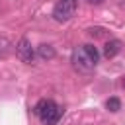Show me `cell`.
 Instances as JSON below:
<instances>
[{
	"label": "cell",
	"mask_w": 125,
	"mask_h": 125,
	"mask_svg": "<svg viewBox=\"0 0 125 125\" xmlns=\"http://www.w3.org/2000/svg\"><path fill=\"white\" fill-rule=\"evenodd\" d=\"M33 111H35V115L41 119L43 125H55V123L61 119V115H62V109H61L53 100H47V98L39 100V102L35 104Z\"/></svg>",
	"instance_id": "obj_1"
},
{
	"label": "cell",
	"mask_w": 125,
	"mask_h": 125,
	"mask_svg": "<svg viewBox=\"0 0 125 125\" xmlns=\"http://www.w3.org/2000/svg\"><path fill=\"white\" fill-rule=\"evenodd\" d=\"M76 6H78V2L76 0H59L57 4H55V8H53V18L57 20V21H68L72 16H74V12H76Z\"/></svg>",
	"instance_id": "obj_2"
},
{
	"label": "cell",
	"mask_w": 125,
	"mask_h": 125,
	"mask_svg": "<svg viewBox=\"0 0 125 125\" xmlns=\"http://www.w3.org/2000/svg\"><path fill=\"white\" fill-rule=\"evenodd\" d=\"M70 61H72V66H74L78 72H84V74H88V72H92V70L96 68V64L90 61V57L86 55V51H84L82 47H76V49L72 51Z\"/></svg>",
	"instance_id": "obj_3"
},
{
	"label": "cell",
	"mask_w": 125,
	"mask_h": 125,
	"mask_svg": "<svg viewBox=\"0 0 125 125\" xmlns=\"http://www.w3.org/2000/svg\"><path fill=\"white\" fill-rule=\"evenodd\" d=\"M16 55H18V59H20L21 62H25V64H31V62L35 61V49H33V45H31V41H29L27 37H21V39L18 41V45H16Z\"/></svg>",
	"instance_id": "obj_4"
},
{
	"label": "cell",
	"mask_w": 125,
	"mask_h": 125,
	"mask_svg": "<svg viewBox=\"0 0 125 125\" xmlns=\"http://www.w3.org/2000/svg\"><path fill=\"white\" fill-rule=\"evenodd\" d=\"M119 51H121V41H119V39H109V41L104 45V57H105V59H113Z\"/></svg>",
	"instance_id": "obj_5"
},
{
	"label": "cell",
	"mask_w": 125,
	"mask_h": 125,
	"mask_svg": "<svg viewBox=\"0 0 125 125\" xmlns=\"http://www.w3.org/2000/svg\"><path fill=\"white\" fill-rule=\"evenodd\" d=\"M37 57L43 59V61H51V59L55 57V49H53V45H47V43L39 45V47H37Z\"/></svg>",
	"instance_id": "obj_6"
},
{
	"label": "cell",
	"mask_w": 125,
	"mask_h": 125,
	"mask_svg": "<svg viewBox=\"0 0 125 125\" xmlns=\"http://www.w3.org/2000/svg\"><path fill=\"white\" fill-rule=\"evenodd\" d=\"M82 49L86 51V55L90 57V61H92L94 64H98V62H100V53H98V49H96L92 43H86V45H82Z\"/></svg>",
	"instance_id": "obj_7"
},
{
	"label": "cell",
	"mask_w": 125,
	"mask_h": 125,
	"mask_svg": "<svg viewBox=\"0 0 125 125\" xmlns=\"http://www.w3.org/2000/svg\"><path fill=\"white\" fill-rule=\"evenodd\" d=\"M105 107H107L109 111H113V113H115V111H119V109H121V100H119V98H109V100L105 102Z\"/></svg>",
	"instance_id": "obj_8"
},
{
	"label": "cell",
	"mask_w": 125,
	"mask_h": 125,
	"mask_svg": "<svg viewBox=\"0 0 125 125\" xmlns=\"http://www.w3.org/2000/svg\"><path fill=\"white\" fill-rule=\"evenodd\" d=\"M104 31H105L104 27H90V29H88V33H90L92 37H100V35H104Z\"/></svg>",
	"instance_id": "obj_9"
},
{
	"label": "cell",
	"mask_w": 125,
	"mask_h": 125,
	"mask_svg": "<svg viewBox=\"0 0 125 125\" xmlns=\"http://www.w3.org/2000/svg\"><path fill=\"white\" fill-rule=\"evenodd\" d=\"M86 2H88V4H94V6H98V4H102L104 0H86Z\"/></svg>",
	"instance_id": "obj_10"
},
{
	"label": "cell",
	"mask_w": 125,
	"mask_h": 125,
	"mask_svg": "<svg viewBox=\"0 0 125 125\" xmlns=\"http://www.w3.org/2000/svg\"><path fill=\"white\" fill-rule=\"evenodd\" d=\"M123 86H125V78H123Z\"/></svg>",
	"instance_id": "obj_11"
}]
</instances>
